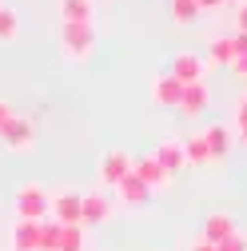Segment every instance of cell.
I'll return each instance as SVG.
<instances>
[{
	"label": "cell",
	"mask_w": 247,
	"mask_h": 251,
	"mask_svg": "<svg viewBox=\"0 0 247 251\" xmlns=\"http://www.w3.org/2000/svg\"><path fill=\"white\" fill-rule=\"evenodd\" d=\"M215 251H247V235H243V231H235L231 239H223V243H215Z\"/></svg>",
	"instance_id": "obj_23"
},
{
	"label": "cell",
	"mask_w": 247,
	"mask_h": 251,
	"mask_svg": "<svg viewBox=\"0 0 247 251\" xmlns=\"http://www.w3.org/2000/svg\"><path fill=\"white\" fill-rule=\"evenodd\" d=\"M116 196H120L124 203H128V207H148V200H151V192H148V187H144V183H140L132 172L116 183Z\"/></svg>",
	"instance_id": "obj_13"
},
{
	"label": "cell",
	"mask_w": 247,
	"mask_h": 251,
	"mask_svg": "<svg viewBox=\"0 0 247 251\" xmlns=\"http://www.w3.org/2000/svg\"><path fill=\"white\" fill-rule=\"evenodd\" d=\"M60 48L72 60H88L96 48V28L92 24H60Z\"/></svg>",
	"instance_id": "obj_2"
},
{
	"label": "cell",
	"mask_w": 247,
	"mask_h": 251,
	"mask_svg": "<svg viewBox=\"0 0 247 251\" xmlns=\"http://www.w3.org/2000/svg\"><path fill=\"white\" fill-rule=\"evenodd\" d=\"M196 4H199V12H207V8H220L223 0H196Z\"/></svg>",
	"instance_id": "obj_30"
},
{
	"label": "cell",
	"mask_w": 247,
	"mask_h": 251,
	"mask_svg": "<svg viewBox=\"0 0 247 251\" xmlns=\"http://www.w3.org/2000/svg\"><path fill=\"white\" fill-rule=\"evenodd\" d=\"M223 4H243V0H223Z\"/></svg>",
	"instance_id": "obj_32"
},
{
	"label": "cell",
	"mask_w": 247,
	"mask_h": 251,
	"mask_svg": "<svg viewBox=\"0 0 247 251\" xmlns=\"http://www.w3.org/2000/svg\"><path fill=\"white\" fill-rule=\"evenodd\" d=\"M112 219V200L92 192V196H80V224L84 227H96V224H108Z\"/></svg>",
	"instance_id": "obj_6"
},
{
	"label": "cell",
	"mask_w": 247,
	"mask_h": 251,
	"mask_svg": "<svg viewBox=\"0 0 247 251\" xmlns=\"http://www.w3.org/2000/svg\"><path fill=\"white\" fill-rule=\"evenodd\" d=\"M207 56L215 60V64H235V60H239V52H235V44H231V36H220V40H211V48H207Z\"/></svg>",
	"instance_id": "obj_18"
},
{
	"label": "cell",
	"mask_w": 247,
	"mask_h": 251,
	"mask_svg": "<svg viewBox=\"0 0 247 251\" xmlns=\"http://www.w3.org/2000/svg\"><path fill=\"white\" fill-rule=\"evenodd\" d=\"M239 140H243V148H247V128H239Z\"/></svg>",
	"instance_id": "obj_31"
},
{
	"label": "cell",
	"mask_w": 247,
	"mask_h": 251,
	"mask_svg": "<svg viewBox=\"0 0 247 251\" xmlns=\"http://www.w3.org/2000/svg\"><path fill=\"white\" fill-rule=\"evenodd\" d=\"M0 144H4L8 151H28V148L36 144V128H32L24 116H12V120H8V128L0 132Z\"/></svg>",
	"instance_id": "obj_3"
},
{
	"label": "cell",
	"mask_w": 247,
	"mask_h": 251,
	"mask_svg": "<svg viewBox=\"0 0 247 251\" xmlns=\"http://www.w3.org/2000/svg\"><path fill=\"white\" fill-rule=\"evenodd\" d=\"M188 251H215V243H207V239H196Z\"/></svg>",
	"instance_id": "obj_29"
},
{
	"label": "cell",
	"mask_w": 247,
	"mask_h": 251,
	"mask_svg": "<svg viewBox=\"0 0 247 251\" xmlns=\"http://www.w3.org/2000/svg\"><path fill=\"white\" fill-rule=\"evenodd\" d=\"M128 172H132V155H128V151H108L104 160H100V179H104L108 187H116Z\"/></svg>",
	"instance_id": "obj_12"
},
{
	"label": "cell",
	"mask_w": 247,
	"mask_h": 251,
	"mask_svg": "<svg viewBox=\"0 0 247 251\" xmlns=\"http://www.w3.org/2000/svg\"><path fill=\"white\" fill-rule=\"evenodd\" d=\"M235 20H239V32H247V0L239 4V16H235Z\"/></svg>",
	"instance_id": "obj_28"
},
{
	"label": "cell",
	"mask_w": 247,
	"mask_h": 251,
	"mask_svg": "<svg viewBox=\"0 0 247 251\" xmlns=\"http://www.w3.org/2000/svg\"><path fill=\"white\" fill-rule=\"evenodd\" d=\"M168 76H175L179 84H199V80H203V60H199L196 52H179V56H172Z\"/></svg>",
	"instance_id": "obj_7"
},
{
	"label": "cell",
	"mask_w": 247,
	"mask_h": 251,
	"mask_svg": "<svg viewBox=\"0 0 247 251\" xmlns=\"http://www.w3.org/2000/svg\"><path fill=\"white\" fill-rule=\"evenodd\" d=\"M151 160L164 168V176H168V179H175L183 168H188V160H183V140H164V144H156Z\"/></svg>",
	"instance_id": "obj_4"
},
{
	"label": "cell",
	"mask_w": 247,
	"mask_h": 251,
	"mask_svg": "<svg viewBox=\"0 0 247 251\" xmlns=\"http://www.w3.org/2000/svg\"><path fill=\"white\" fill-rule=\"evenodd\" d=\"M199 16V4L196 0H172V20L175 24H192Z\"/></svg>",
	"instance_id": "obj_21"
},
{
	"label": "cell",
	"mask_w": 247,
	"mask_h": 251,
	"mask_svg": "<svg viewBox=\"0 0 247 251\" xmlns=\"http://www.w3.org/2000/svg\"><path fill=\"white\" fill-rule=\"evenodd\" d=\"M12 247H28V251H40V224H28V219H16V231H12Z\"/></svg>",
	"instance_id": "obj_16"
},
{
	"label": "cell",
	"mask_w": 247,
	"mask_h": 251,
	"mask_svg": "<svg viewBox=\"0 0 247 251\" xmlns=\"http://www.w3.org/2000/svg\"><path fill=\"white\" fill-rule=\"evenodd\" d=\"M12 251H28V247H12Z\"/></svg>",
	"instance_id": "obj_33"
},
{
	"label": "cell",
	"mask_w": 247,
	"mask_h": 251,
	"mask_svg": "<svg viewBox=\"0 0 247 251\" xmlns=\"http://www.w3.org/2000/svg\"><path fill=\"white\" fill-rule=\"evenodd\" d=\"M231 72H235L239 80H247V56H239V60H235V64H231Z\"/></svg>",
	"instance_id": "obj_27"
},
{
	"label": "cell",
	"mask_w": 247,
	"mask_h": 251,
	"mask_svg": "<svg viewBox=\"0 0 247 251\" xmlns=\"http://www.w3.org/2000/svg\"><path fill=\"white\" fill-rule=\"evenodd\" d=\"M56 251H84V227L80 224H60V247Z\"/></svg>",
	"instance_id": "obj_19"
},
{
	"label": "cell",
	"mask_w": 247,
	"mask_h": 251,
	"mask_svg": "<svg viewBox=\"0 0 247 251\" xmlns=\"http://www.w3.org/2000/svg\"><path fill=\"white\" fill-rule=\"evenodd\" d=\"M211 108V88H207V80H199V84H183V100H179V116H203Z\"/></svg>",
	"instance_id": "obj_5"
},
{
	"label": "cell",
	"mask_w": 247,
	"mask_h": 251,
	"mask_svg": "<svg viewBox=\"0 0 247 251\" xmlns=\"http://www.w3.org/2000/svg\"><path fill=\"white\" fill-rule=\"evenodd\" d=\"M235 128H247V96H243L239 108H235Z\"/></svg>",
	"instance_id": "obj_25"
},
{
	"label": "cell",
	"mask_w": 247,
	"mask_h": 251,
	"mask_svg": "<svg viewBox=\"0 0 247 251\" xmlns=\"http://www.w3.org/2000/svg\"><path fill=\"white\" fill-rule=\"evenodd\" d=\"M239 227H235V219L227 215V211H211L207 219H203V227H199V239H207V243H223V239H231Z\"/></svg>",
	"instance_id": "obj_8"
},
{
	"label": "cell",
	"mask_w": 247,
	"mask_h": 251,
	"mask_svg": "<svg viewBox=\"0 0 247 251\" xmlns=\"http://www.w3.org/2000/svg\"><path fill=\"white\" fill-rule=\"evenodd\" d=\"M16 36H20V16H16V8L0 4V40H16Z\"/></svg>",
	"instance_id": "obj_20"
},
{
	"label": "cell",
	"mask_w": 247,
	"mask_h": 251,
	"mask_svg": "<svg viewBox=\"0 0 247 251\" xmlns=\"http://www.w3.org/2000/svg\"><path fill=\"white\" fill-rule=\"evenodd\" d=\"M16 215L20 219H28V224H44L48 219V207H52V196L44 192L40 183H24L20 192H16Z\"/></svg>",
	"instance_id": "obj_1"
},
{
	"label": "cell",
	"mask_w": 247,
	"mask_h": 251,
	"mask_svg": "<svg viewBox=\"0 0 247 251\" xmlns=\"http://www.w3.org/2000/svg\"><path fill=\"white\" fill-rule=\"evenodd\" d=\"M179 100H183V84L175 80V76H156L151 80V104H160V108H179Z\"/></svg>",
	"instance_id": "obj_9"
},
{
	"label": "cell",
	"mask_w": 247,
	"mask_h": 251,
	"mask_svg": "<svg viewBox=\"0 0 247 251\" xmlns=\"http://www.w3.org/2000/svg\"><path fill=\"white\" fill-rule=\"evenodd\" d=\"M48 215L56 219V224H80V196L76 192H60V196H52V207H48ZM84 227V224H80Z\"/></svg>",
	"instance_id": "obj_11"
},
{
	"label": "cell",
	"mask_w": 247,
	"mask_h": 251,
	"mask_svg": "<svg viewBox=\"0 0 247 251\" xmlns=\"http://www.w3.org/2000/svg\"><path fill=\"white\" fill-rule=\"evenodd\" d=\"M203 144H207V151H211V164H215V160H223L227 148H231V132H227V124H211V128L203 132Z\"/></svg>",
	"instance_id": "obj_14"
},
{
	"label": "cell",
	"mask_w": 247,
	"mask_h": 251,
	"mask_svg": "<svg viewBox=\"0 0 247 251\" xmlns=\"http://www.w3.org/2000/svg\"><path fill=\"white\" fill-rule=\"evenodd\" d=\"M132 176L148 187V192H156V187H164V183H172L168 176H164V168L156 164V160H151V155H136V160H132Z\"/></svg>",
	"instance_id": "obj_10"
},
{
	"label": "cell",
	"mask_w": 247,
	"mask_h": 251,
	"mask_svg": "<svg viewBox=\"0 0 247 251\" xmlns=\"http://www.w3.org/2000/svg\"><path fill=\"white\" fill-rule=\"evenodd\" d=\"M183 160H188V164H211V151L203 144V132L192 136V140H183Z\"/></svg>",
	"instance_id": "obj_17"
},
{
	"label": "cell",
	"mask_w": 247,
	"mask_h": 251,
	"mask_svg": "<svg viewBox=\"0 0 247 251\" xmlns=\"http://www.w3.org/2000/svg\"><path fill=\"white\" fill-rule=\"evenodd\" d=\"M12 116H16V108H12L8 100H0V132L8 128V120H12Z\"/></svg>",
	"instance_id": "obj_24"
},
{
	"label": "cell",
	"mask_w": 247,
	"mask_h": 251,
	"mask_svg": "<svg viewBox=\"0 0 247 251\" xmlns=\"http://www.w3.org/2000/svg\"><path fill=\"white\" fill-rule=\"evenodd\" d=\"M231 44H235V52H239V56H247V32H235V36H231Z\"/></svg>",
	"instance_id": "obj_26"
},
{
	"label": "cell",
	"mask_w": 247,
	"mask_h": 251,
	"mask_svg": "<svg viewBox=\"0 0 247 251\" xmlns=\"http://www.w3.org/2000/svg\"><path fill=\"white\" fill-rule=\"evenodd\" d=\"M60 247V224L56 219H44L40 224V251H56Z\"/></svg>",
	"instance_id": "obj_22"
},
{
	"label": "cell",
	"mask_w": 247,
	"mask_h": 251,
	"mask_svg": "<svg viewBox=\"0 0 247 251\" xmlns=\"http://www.w3.org/2000/svg\"><path fill=\"white\" fill-rule=\"evenodd\" d=\"M60 24H92V0H60Z\"/></svg>",
	"instance_id": "obj_15"
}]
</instances>
